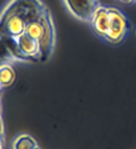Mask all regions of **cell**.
I'll use <instances>...</instances> for the list:
<instances>
[{
    "instance_id": "8992f818",
    "label": "cell",
    "mask_w": 136,
    "mask_h": 149,
    "mask_svg": "<svg viewBox=\"0 0 136 149\" xmlns=\"http://www.w3.org/2000/svg\"><path fill=\"white\" fill-rule=\"evenodd\" d=\"M91 27H92L93 32L96 33L101 38H106L107 33L110 31V24H111V19H110V12L107 6L100 5L93 13L92 18H91Z\"/></svg>"
},
{
    "instance_id": "7a4b0ae2",
    "label": "cell",
    "mask_w": 136,
    "mask_h": 149,
    "mask_svg": "<svg viewBox=\"0 0 136 149\" xmlns=\"http://www.w3.org/2000/svg\"><path fill=\"white\" fill-rule=\"evenodd\" d=\"M25 33L38 40L42 48L43 62L47 61L53 52L54 40H56V33H54V25L50 18L49 10L46 9L38 18L28 23L25 28Z\"/></svg>"
},
{
    "instance_id": "9c48e42d",
    "label": "cell",
    "mask_w": 136,
    "mask_h": 149,
    "mask_svg": "<svg viewBox=\"0 0 136 149\" xmlns=\"http://www.w3.org/2000/svg\"><path fill=\"white\" fill-rule=\"evenodd\" d=\"M119 1L124 3V4H131V3H134L135 0H119Z\"/></svg>"
},
{
    "instance_id": "52a82bcc",
    "label": "cell",
    "mask_w": 136,
    "mask_h": 149,
    "mask_svg": "<svg viewBox=\"0 0 136 149\" xmlns=\"http://www.w3.org/2000/svg\"><path fill=\"white\" fill-rule=\"evenodd\" d=\"M14 81H15V71L10 65L3 62L1 67H0V84H1V87L12 86Z\"/></svg>"
},
{
    "instance_id": "6da1fadb",
    "label": "cell",
    "mask_w": 136,
    "mask_h": 149,
    "mask_svg": "<svg viewBox=\"0 0 136 149\" xmlns=\"http://www.w3.org/2000/svg\"><path fill=\"white\" fill-rule=\"evenodd\" d=\"M46 9L40 0H12L1 15V36L18 37L23 34L28 23L38 18Z\"/></svg>"
},
{
    "instance_id": "ba28073f",
    "label": "cell",
    "mask_w": 136,
    "mask_h": 149,
    "mask_svg": "<svg viewBox=\"0 0 136 149\" xmlns=\"http://www.w3.org/2000/svg\"><path fill=\"white\" fill-rule=\"evenodd\" d=\"M13 149H40L35 139L28 134H21L13 141Z\"/></svg>"
},
{
    "instance_id": "5b68a950",
    "label": "cell",
    "mask_w": 136,
    "mask_h": 149,
    "mask_svg": "<svg viewBox=\"0 0 136 149\" xmlns=\"http://www.w3.org/2000/svg\"><path fill=\"white\" fill-rule=\"evenodd\" d=\"M68 10L77 19L91 22L93 13L100 6L98 0H64Z\"/></svg>"
},
{
    "instance_id": "3957f363",
    "label": "cell",
    "mask_w": 136,
    "mask_h": 149,
    "mask_svg": "<svg viewBox=\"0 0 136 149\" xmlns=\"http://www.w3.org/2000/svg\"><path fill=\"white\" fill-rule=\"evenodd\" d=\"M108 12L111 24H110V31L105 40H107L111 44H119L127 36L128 31H130V23L121 10L116 8H108Z\"/></svg>"
},
{
    "instance_id": "277c9868",
    "label": "cell",
    "mask_w": 136,
    "mask_h": 149,
    "mask_svg": "<svg viewBox=\"0 0 136 149\" xmlns=\"http://www.w3.org/2000/svg\"><path fill=\"white\" fill-rule=\"evenodd\" d=\"M17 40V44L19 47V51L21 56H23L24 61H33V62H43V54H42V48L38 40H35L34 38L29 37L27 33L13 37Z\"/></svg>"
}]
</instances>
